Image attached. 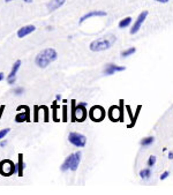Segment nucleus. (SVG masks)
Masks as SVG:
<instances>
[{"instance_id": "10", "label": "nucleus", "mask_w": 173, "mask_h": 195, "mask_svg": "<svg viewBox=\"0 0 173 195\" xmlns=\"http://www.w3.org/2000/svg\"><path fill=\"white\" fill-rule=\"evenodd\" d=\"M20 66H21V60H17L14 63L13 65V67H12V70L9 75H8V78H7V82H8V85H13V83H15L16 81V73H17V70L20 68Z\"/></svg>"}, {"instance_id": "6", "label": "nucleus", "mask_w": 173, "mask_h": 195, "mask_svg": "<svg viewBox=\"0 0 173 195\" xmlns=\"http://www.w3.org/2000/svg\"><path fill=\"white\" fill-rule=\"evenodd\" d=\"M87 116H88V112H87L85 105L79 103L75 106V120L76 121H84Z\"/></svg>"}, {"instance_id": "8", "label": "nucleus", "mask_w": 173, "mask_h": 195, "mask_svg": "<svg viewBox=\"0 0 173 195\" xmlns=\"http://www.w3.org/2000/svg\"><path fill=\"white\" fill-rule=\"evenodd\" d=\"M19 107H21L23 109V112H19L15 117V121L16 122H23V121H30V110H29V107L26 105H21L19 106Z\"/></svg>"}, {"instance_id": "24", "label": "nucleus", "mask_w": 173, "mask_h": 195, "mask_svg": "<svg viewBox=\"0 0 173 195\" xmlns=\"http://www.w3.org/2000/svg\"><path fill=\"white\" fill-rule=\"evenodd\" d=\"M41 109H43L44 110V113H45V117H44V121H49V107L45 105L43 106H39Z\"/></svg>"}, {"instance_id": "32", "label": "nucleus", "mask_w": 173, "mask_h": 195, "mask_svg": "<svg viewBox=\"0 0 173 195\" xmlns=\"http://www.w3.org/2000/svg\"><path fill=\"white\" fill-rule=\"evenodd\" d=\"M56 99H57V102H58V100H61V96L58 94V95L56 96Z\"/></svg>"}, {"instance_id": "11", "label": "nucleus", "mask_w": 173, "mask_h": 195, "mask_svg": "<svg viewBox=\"0 0 173 195\" xmlns=\"http://www.w3.org/2000/svg\"><path fill=\"white\" fill-rule=\"evenodd\" d=\"M36 30V27L30 24V26H26V27H22L19 29V31H17V37L19 38H23V37L28 36L29 34H31Z\"/></svg>"}, {"instance_id": "25", "label": "nucleus", "mask_w": 173, "mask_h": 195, "mask_svg": "<svg viewBox=\"0 0 173 195\" xmlns=\"http://www.w3.org/2000/svg\"><path fill=\"white\" fill-rule=\"evenodd\" d=\"M9 128H5V129H1L0 131V140H2V139H5V136L9 133Z\"/></svg>"}, {"instance_id": "14", "label": "nucleus", "mask_w": 173, "mask_h": 195, "mask_svg": "<svg viewBox=\"0 0 173 195\" xmlns=\"http://www.w3.org/2000/svg\"><path fill=\"white\" fill-rule=\"evenodd\" d=\"M74 156H75V153H70L68 157H66V159L63 161V163L61 164V166H60V170H61L63 172H66L67 170H70V166H72V163H73Z\"/></svg>"}, {"instance_id": "20", "label": "nucleus", "mask_w": 173, "mask_h": 195, "mask_svg": "<svg viewBox=\"0 0 173 195\" xmlns=\"http://www.w3.org/2000/svg\"><path fill=\"white\" fill-rule=\"evenodd\" d=\"M135 52H136V49L129 48V49H127V50H125V51H122V52H121V57H122V58H127V57H129V56H132V54H134Z\"/></svg>"}, {"instance_id": "36", "label": "nucleus", "mask_w": 173, "mask_h": 195, "mask_svg": "<svg viewBox=\"0 0 173 195\" xmlns=\"http://www.w3.org/2000/svg\"><path fill=\"white\" fill-rule=\"evenodd\" d=\"M6 2H11V1H13V0H5Z\"/></svg>"}, {"instance_id": "33", "label": "nucleus", "mask_w": 173, "mask_h": 195, "mask_svg": "<svg viewBox=\"0 0 173 195\" xmlns=\"http://www.w3.org/2000/svg\"><path fill=\"white\" fill-rule=\"evenodd\" d=\"M168 158H170V159H173V153H168Z\"/></svg>"}, {"instance_id": "3", "label": "nucleus", "mask_w": 173, "mask_h": 195, "mask_svg": "<svg viewBox=\"0 0 173 195\" xmlns=\"http://www.w3.org/2000/svg\"><path fill=\"white\" fill-rule=\"evenodd\" d=\"M17 171H19L17 165L14 164L12 161H9V159H4V161L0 162V174H1V175L8 177V175H12V174L16 173Z\"/></svg>"}, {"instance_id": "5", "label": "nucleus", "mask_w": 173, "mask_h": 195, "mask_svg": "<svg viewBox=\"0 0 173 195\" xmlns=\"http://www.w3.org/2000/svg\"><path fill=\"white\" fill-rule=\"evenodd\" d=\"M89 117L94 121H102L105 117V110L99 105H95L90 109Z\"/></svg>"}, {"instance_id": "21", "label": "nucleus", "mask_w": 173, "mask_h": 195, "mask_svg": "<svg viewBox=\"0 0 173 195\" xmlns=\"http://www.w3.org/2000/svg\"><path fill=\"white\" fill-rule=\"evenodd\" d=\"M127 111H128V113H129V117H131V120H132V124L131 125H128V128H132V127H134V125H135V120H134V118H133V114H132V111H131V106L127 105L126 106Z\"/></svg>"}, {"instance_id": "1", "label": "nucleus", "mask_w": 173, "mask_h": 195, "mask_svg": "<svg viewBox=\"0 0 173 195\" xmlns=\"http://www.w3.org/2000/svg\"><path fill=\"white\" fill-rule=\"evenodd\" d=\"M58 53L54 49H45L36 56L35 63L39 68H45L54 60H57Z\"/></svg>"}, {"instance_id": "26", "label": "nucleus", "mask_w": 173, "mask_h": 195, "mask_svg": "<svg viewBox=\"0 0 173 195\" xmlns=\"http://www.w3.org/2000/svg\"><path fill=\"white\" fill-rule=\"evenodd\" d=\"M13 92H14V95L20 96V95H22V94L24 92V89H23L22 87H19V88H15V89L13 90Z\"/></svg>"}, {"instance_id": "30", "label": "nucleus", "mask_w": 173, "mask_h": 195, "mask_svg": "<svg viewBox=\"0 0 173 195\" xmlns=\"http://www.w3.org/2000/svg\"><path fill=\"white\" fill-rule=\"evenodd\" d=\"M155 1L160 2V4H166V2H168V0H155Z\"/></svg>"}, {"instance_id": "15", "label": "nucleus", "mask_w": 173, "mask_h": 195, "mask_svg": "<svg viewBox=\"0 0 173 195\" xmlns=\"http://www.w3.org/2000/svg\"><path fill=\"white\" fill-rule=\"evenodd\" d=\"M80 162H81V153L77 151V153H75V156H74V159H73V163H72V166H70V170H72V171H76L77 168H79Z\"/></svg>"}, {"instance_id": "28", "label": "nucleus", "mask_w": 173, "mask_h": 195, "mask_svg": "<svg viewBox=\"0 0 173 195\" xmlns=\"http://www.w3.org/2000/svg\"><path fill=\"white\" fill-rule=\"evenodd\" d=\"M63 121H67V105H63Z\"/></svg>"}, {"instance_id": "18", "label": "nucleus", "mask_w": 173, "mask_h": 195, "mask_svg": "<svg viewBox=\"0 0 173 195\" xmlns=\"http://www.w3.org/2000/svg\"><path fill=\"white\" fill-rule=\"evenodd\" d=\"M150 175H151V170L150 168H148V169H143L140 171V177H141L142 179L147 180L150 178Z\"/></svg>"}, {"instance_id": "34", "label": "nucleus", "mask_w": 173, "mask_h": 195, "mask_svg": "<svg viewBox=\"0 0 173 195\" xmlns=\"http://www.w3.org/2000/svg\"><path fill=\"white\" fill-rule=\"evenodd\" d=\"M4 80V73H0V81Z\"/></svg>"}, {"instance_id": "17", "label": "nucleus", "mask_w": 173, "mask_h": 195, "mask_svg": "<svg viewBox=\"0 0 173 195\" xmlns=\"http://www.w3.org/2000/svg\"><path fill=\"white\" fill-rule=\"evenodd\" d=\"M155 141V139L152 136H148V137H144V139H142L140 144H141L142 147H149V146H151L152 143Z\"/></svg>"}, {"instance_id": "35", "label": "nucleus", "mask_w": 173, "mask_h": 195, "mask_svg": "<svg viewBox=\"0 0 173 195\" xmlns=\"http://www.w3.org/2000/svg\"><path fill=\"white\" fill-rule=\"evenodd\" d=\"M24 2H27V4H30V2H32V0H23Z\"/></svg>"}, {"instance_id": "29", "label": "nucleus", "mask_w": 173, "mask_h": 195, "mask_svg": "<svg viewBox=\"0 0 173 195\" xmlns=\"http://www.w3.org/2000/svg\"><path fill=\"white\" fill-rule=\"evenodd\" d=\"M168 175H170V172H168V171H165V172H163L162 175H160V180H165L168 177Z\"/></svg>"}, {"instance_id": "4", "label": "nucleus", "mask_w": 173, "mask_h": 195, "mask_svg": "<svg viewBox=\"0 0 173 195\" xmlns=\"http://www.w3.org/2000/svg\"><path fill=\"white\" fill-rule=\"evenodd\" d=\"M68 140L73 146L77 148H83L85 146V143H87V137L84 136L83 134H80V133L76 132L70 133L68 135Z\"/></svg>"}, {"instance_id": "7", "label": "nucleus", "mask_w": 173, "mask_h": 195, "mask_svg": "<svg viewBox=\"0 0 173 195\" xmlns=\"http://www.w3.org/2000/svg\"><path fill=\"white\" fill-rule=\"evenodd\" d=\"M147 16H148V12L147 11H143L141 14H140V15L137 16L136 21L134 22V26H133V28L131 29V34H132V35L136 34V32L139 31L140 29H141L142 24H143L144 20L147 19Z\"/></svg>"}, {"instance_id": "19", "label": "nucleus", "mask_w": 173, "mask_h": 195, "mask_svg": "<svg viewBox=\"0 0 173 195\" xmlns=\"http://www.w3.org/2000/svg\"><path fill=\"white\" fill-rule=\"evenodd\" d=\"M132 23V17H125V19H122L120 22H119V28L120 29H124V28H127V27H129V24Z\"/></svg>"}, {"instance_id": "9", "label": "nucleus", "mask_w": 173, "mask_h": 195, "mask_svg": "<svg viewBox=\"0 0 173 195\" xmlns=\"http://www.w3.org/2000/svg\"><path fill=\"white\" fill-rule=\"evenodd\" d=\"M125 69H126V67H124V66H118L114 63H106L104 68V74L105 75H113L117 72H122Z\"/></svg>"}, {"instance_id": "27", "label": "nucleus", "mask_w": 173, "mask_h": 195, "mask_svg": "<svg viewBox=\"0 0 173 195\" xmlns=\"http://www.w3.org/2000/svg\"><path fill=\"white\" fill-rule=\"evenodd\" d=\"M34 121L37 122L38 121V110H39V106H35L34 107Z\"/></svg>"}, {"instance_id": "16", "label": "nucleus", "mask_w": 173, "mask_h": 195, "mask_svg": "<svg viewBox=\"0 0 173 195\" xmlns=\"http://www.w3.org/2000/svg\"><path fill=\"white\" fill-rule=\"evenodd\" d=\"M17 168H19L17 174H19V177H22V175H23V170H24V163H23V155H22V153H19V163H17Z\"/></svg>"}, {"instance_id": "12", "label": "nucleus", "mask_w": 173, "mask_h": 195, "mask_svg": "<svg viewBox=\"0 0 173 195\" xmlns=\"http://www.w3.org/2000/svg\"><path fill=\"white\" fill-rule=\"evenodd\" d=\"M94 16H106V12L104 11H91L89 13H87L85 15H83L80 19V23H83L85 20H88L90 17H94Z\"/></svg>"}, {"instance_id": "13", "label": "nucleus", "mask_w": 173, "mask_h": 195, "mask_svg": "<svg viewBox=\"0 0 173 195\" xmlns=\"http://www.w3.org/2000/svg\"><path fill=\"white\" fill-rule=\"evenodd\" d=\"M65 2H66V0H51L46 5V7L50 12H54L56 9L60 8Z\"/></svg>"}, {"instance_id": "2", "label": "nucleus", "mask_w": 173, "mask_h": 195, "mask_svg": "<svg viewBox=\"0 0 173 195\" xmlns=\"http://www.w3.org/2000/svg\"><path fill=\"white\" fill-rule=\"evenodd\" d=\"M117 41L115 36L113 35H107V36L100 37L98 39H95L90 43L89 49L92 52H100V51H105V50H109V49Z\"/></svg>"}, {"instance_id": "31", "label": "nucleus", "mask_w": 173, "mask_h": 195, "mask_svg": "<svg viewBox=\"0 0 173 195\" xmlns=\"http://www.w3.org/2000/svg\"><path fill=\"white\" fill-rule=\"evenodd\" d=\"M6 144H7V141H6V140H4V141L0 142V146H1V147H5Z\"/></svg>"}, {"instance_id": "22", "label": "nucleus", "mask_w": 173, "mask_h": 195, "mask_svg": "<svg viewBox=\"0 0 173 195\" xmlns=\"http://www.w3.org/2000/svg\"><path fill=\"white\" fill-rule=\"evenodd\" d=\"M75 106H76V103H75V100H72V117H70V120L72 121H76L75 120Z\"/></svg>"}, {"instance_id": "23", "label": "nucleus", "mask_w": 173, "mask_h": 195, "mask_svg": "<svg viewBox=\"0 0 173 195\" xmlns=\"http://www.w3.org/2000/svg\"><path fill=\"white\" fill-rule=\"evenodd\" d=\"M156 161H157V159H156V157H155V156H150V157H149V159H148V166L151 169L152 166L156 164Z\"/></svg>"}]
</instances>
